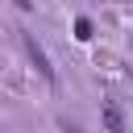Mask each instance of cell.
<instances>
[{"mask_svg":"<svg viewBox=\"0 0 133 133\" xmlns=\"http://www.w3.org/2000/svg\"><path fill=\"white\" fill-rule=\"evenodd\" d=\"M75 37H79V42H87V37H91V21H87V17H79V21H75Z\"/></svg>","mask_w":133,"mask_h":133,"instance_id":"3957f363","label":"cell"},{"mask_svg":"<svg viewBox=\"0 0 133 133\" xmlns=\"http://www.w3.org/2000/svg\"><path fill=\"white\" fill-rule=\"evenodd\" d=\"M12 4H17V8H25V12L33 8V0H12Z\"/></svg>","mask_w":133,"mask_h":133,"instance_id":"277c9868","label":"cell"},{"mask_svg":"<svg viewBox=\"0 0 133 133\" xmlns=\"http://www.w3.org/2000/svg\"><path fill=\"white\" fill-rule=\"evenodd\" d=\"M104 125H108V133H125V116L116 104H104Z\"/></svg>","mask_w":133,"mask_h":133,"instance_id":"7a4b0ae2","label":"cell"},{"mask_svg":"<svg viewBox=\"0 0 133 133\" xmlns=\"http://www.w3.org/2000/svg\"><path fill=\"white\" fill-rule=\"evenodd\" d=\"M21 46H25V54L33 58V66H37V75L46 79V83H58V71L50 66V58H46V50L33 42V33H21Z\"/></svg>","mask_w":133,"mask_h":133,"instance_id":"6da1fadb","label":"cell"}]
</instances>
